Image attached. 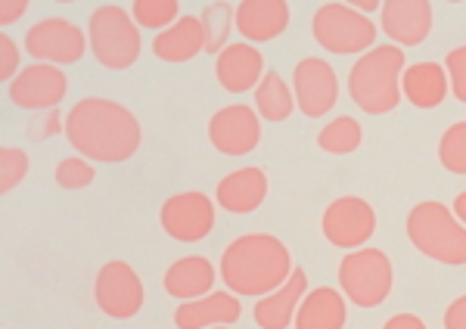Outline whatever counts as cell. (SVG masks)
I'll return each mask as SVG.
<instances>
[{
  "instance_id": "277c9868",
  "label": "cell",
  "mask_w": 466,
  "mask_h": 329,
  "mask_svg": "<svg viewBox=\"0 0 466 329\" xmlns=\"http://www.w3.org/2000/svg\"><path fill=\"white\" fill-rule=\"evenodd\" d=\"M404 234H408L413 249L430 261L448 267L466 264V227L441 202H417L404 218Z\"/></svg>"
},
{
  "instance_id": "7402d4cb",
  "label": "cell",
  "mask_w": 466,
  "mask_h": 329,
  "mask_svg": "<svg viewBox=\"0 0 466 329\" xmlns=\"http://www.w3.org/2000/svg\"><path fill=\"white\" fill-rule=\"evenodd\" d=\"M345 320H349L345 295L333 286H318L302 298L292 329H345Z\"/></svg>"
},
{
  "instance_id": "f1b7e54d",
  "label": "cell",
  "mask_w": 466,
  "mask_h": 329,
  "mask_svg": "<svg viewBox=\"0 0 466 329\" xmlns=\"http://www.w3.org/2000/svg\"><path fill=\"white\" fill-rule=\"evenodd\" d=\"M439 162L451 174H466V122H454L441 134Z\"/></svg>"
},
{
  "instance_id": "f35d334b",
  "label": "cell",
  "mask_w": 466,
  "mask_h": 329,
  "mask_svg": "<svg viewBox=\"0 0 466 329\" xmlns=\"http://www.w3.org/2000/svg\"><path fill=\"white\" fill-rule=\"evenodd\" d=\"M451 212H454V218L466 227V190L457 193V199H454V205H451Z\"/></svg>"
},
{
  "instance_id": "8992f818",
  "label": "cell",
  "mask_w": 466,
  "mask_h": 329,
  "mask_svg": "<svg viewBox=\"0 0 466 329\" xmlns=\"http://www.w3.org/2000/svg\"><path fill=\"white\" fill-rule=\"evenodd\" d=\"M339 293L345 302L358 304V308H380L395 289V267L392 258L382 249H355L339 261Z\"/></svg>"
},
{
  "instance_id": "5bb4252c",
  "label": "cell",
  "mask_w": 466,
  "mask_h": 329,
  "mask_svg": "<svg viewBox=\"0 0 466 329\" xmlns=\"http://www.w3.org/2000/svg\"><path fill=\"white\" fill-rule=\"evenodd\" d=\"M208 144L221 155H249L261 144V115L246 103L221 106L208 118Z\"/></svg>"
},
{
  "instance_id": "d6986e66",
  "label": "cell",
  "mask_w": 466,
  "mask_h": 329,
  "mask_svg": "<svg viewBox=\"0 0 466 329\" xmlns=\"http://www.w3.org/2000/svg\"><path fill=\"white\" fill-rule=\"evenodd\" d=\"M305 295H308V274L302 267H292L289 280L280 289L258 298V304L252 308V320L261 329H289Z\"/></svg>"
},
{
  "instance_id": "9a60e30c",
  "label": "cell",
  "mask_w": 466,
  "mask_h": 329,
  "mask_svg": "<svg viewBox=\"0 0 466 329\" xmlns=\"http://www.w3.org/2000/svg\"><path fill=\"white\" fill-rule=\"evenodd\" d=\"M435 10L430 0H386L380 10V28L395 47H420L432 32Z\"/></svg>"
},
{
  "instance_id": "2e32d148",
  "label": "cell",
  "mask_w": 466,
  "mask_h": 329,
  "mask_svg": "<svg viewBox=\"0 0 466 329\" xmlns=\"http://www.w3.org/2000/svg\"><path fill=\"white\" fill-rule=\"evenodd\" d=\"M289 19L292 6L287 0H243V4H237L233 25L246 44H268L287 32Z\"/></svg>"
},
{
  "instance_id": "cb8c5ba5",
  "label": "cell",
  "mask_w": 466,
  "mask_h": 329,
  "mask_svg": "<svg viewBox=\"0 0 466 329\" xmlns=\"http://www.w3.org/2000/svg\"><path fill=\"white\" fill-rule=\"evenodd\" d=\"M206 50V28L199 16H180L175 25L153 37V54L162 63H187Z\"/></svg>"
},
{
  "instance_id": "8fae6325",
  "label": "cell",
  "mask_w": 466,
  "mask_h": 329,
  "mask_svg": "<svg viewBox=\"0 0 466 329\" xmlns=\"http://www.w3.org/2000/svg\"><path fill=\"white\" fill-rule=\"evenodd\" d=\"M159 224L175 243H199L215 230V202L199 190L175 193L159 205Z\"/></svg>"
},
{
  "instance_id": "ac0fdd59",
  "label": "cell",
  "mask_w": 466,
  "mask_h": 329,
  "mask_svg": "<svg viewBox=\"0 0 466 329\" xmlns=\"http://www.w3.org/2000/svg\"><path fill=\"white\" fill-rule=\"evenodd\" d=\"M268 199V174L258 164H246L224 174L215 186V202L230 214H252Z\"/></svg>"
},
{
  "instance_id": "836d02e7",
  "label": "cell",
  "mask_w": 466,
  "mask_h": 329,
  "mask_svg": "<svg viewBox=\"0 0 466 329\" xmlns=\"http://www.w3.org/2000/svg\"><path fill=\"white\" fill-rule=\"evenodd\" d=\"M19 44L13 41L10 35H0V78L4 81H13L16 75L22 72L19 69Z\"/></svg>"
},
{
  "instance_id": "ab89813d",
  "label": "cell",
  "mask_w": 466,
  "mask_h": 329,
  "mask_svg": "<svg viewBox=\"0 0 466 329\" xmlns=\"http://www.w3.org/2000/svg\"><path fill=\"white\" fill-rule=\"evenodd\" d=\"M212 329H230V326H212Z\"/></svg>"
},
{
  "instance_id": "4dcf8cb0",
  "label": "cell",
  "mask_w": 466,
  "mask_h": 329,
  "mask_svg": "<svg viewBox=\"0 0 466 329\" xmlns=\"http://www.w3.org/2000/svg\"><path fill=\"white\" fill-rule=\"evenodd\" d=\"M28 153L19 146H4L0 149V190L4 193H13L16 186L28 177Z\"/></svg>"
},
{
  "instance_id": "1f68e13d",
  "label": "cell",
  "mask_w": 466,
  "mask_h": 329,
  "mask_svg": "<svg viewBox=\"0 0 466 329\" xmlns=\"http://www.w3.org/2000/svg\"><path fill=\"white\" fill-rule=\"evenodd\" d=\"M56 134H66V118L59 109H47V112H35V118L28 122V137L35 144H44V140L56 137Z\"/></svg>"
},
{
  "instance_id": "7c38bea8",
  "label": "cell",
  "mask_w": 466,
  "mask_h": 329,
  "mask_svg": "<svg viewBox=\"0 0 466 329\" xmlns=\"http://www.w3.org/2000/svg\"><path fill=\"white\" fill-rule=\"evenodd\" d=\"M292 96L296 109L308 118H320L339 100V75L320 56H305L292 69Z\"/></svg>"
},
{
  "instance_id": "ffe728a7",
  "label": "cell",
  "mask_w": 466,
  "mask_h": 329,
  "mask_svg": "<svg viewBox=\"0 0 466 329\" xmlns=\"http://www.w3.org/2000/svg\"><path fill=\"white\" fill-rule=\"evenodd\" d=\"M243 314V304L233 293H208L175 308V329H212L233 326Z\"/></svg>"
},
{
  "instance_id": "4316f807",
  "label": "cell",
  "mask_w": 466,
  "mask_h": 329,
  "mask_svg": "<svg viewBox=\"0 0 466 329\" xmlns=\"http://www.w3.org/2000/svg\"><path fill=\"white\" fill-rule=\"evenodd\" d=\"M233 16H237V6L233 4H208L206 10L199 13V22L206 28V54L218 56L224 47H228V37H230V28H233Z\"/></svg>"
},
{
  "instance_id": "603a6c76",
  "label": "cell",
  "mask_w": 466,
  "mask_h": 329,
  "mask_svg": "<svg viewBox=\"0 0 466 329\" xmlns=\"http://www.w3.org/2000/svg\"><path fill=\"white\" fill-rule=\"evenodd\" d=\"M448 91H451V85H448L445 65L432 63V59L413 63L401 75V96H408V103H410V106H417V109L441 106Z\"/></svg>"
},
{
  "instance_id": "484cf974",
  "label": "cell",
  "mask_w": 466,
  "mask_h": 329,
  "mask_svg": "<svg viewBox=\"0 0 466 329\" xmlns=\"http://www.w3.org/2000/svg\"><path fill=\"white\" fill-rule=\"evenodd\" d=\"M360 144H364V128L351 115H336L318 134V146L329 155H351Z\"/></svg>"
},
{
  "instance_id": "52a82bcc",
  "label": "cell",
  "mask_w": 466,
  "mask_h": 329,
  "mask_svg": "<svg viewBox=\"0 0 466 329\" xmlns=\"http://www.w3.org/2000/svg\"><path fill=\"white\" fill-rule=\"evenodd\" d=\"M311 35L327 54H367L373 50L380 28L373 25L370 16L351 10L349 4H320L311 16Z\"/></svg>"
},
{
  "instance_id": "8d00e7d4",
  "label": "cell",
  "mask_w": 466,
  "mask_h": 329,
  "mask_svg": "<svg viewBox=\"0 0 466 329\" xmlns=\"http://www.w3.org/2000/svg\"><path fill=\"white\" fill-rule=\"evenodd\" d=\"M382 329H426V324L423 320L417 317V314H392V317L382 324Z\"/></svg>"
},
{
  "instance_id": "7a4b0ae2",
  "label": "cell",
  "mask_w": 466,
  "mask_h": 329,
  "mask_svg": "<svg viewBox=\"0 0 466 329\" xmlns=\"http://www.w3.org/2000/svg\"><path fill=\"white\" fill-rule=\"evenodd\" d=\"M292 255L280 236L274 234H243L221 252V274L224 286L233 295L243 298H265L280 289L292 274Z\"/></svg>"
},
{
  "instance_id": "ba28073f",
  "label": "cell",
  "mask_w": 466,
  "mask_h": 329,
  "mask_svg": "<svg viewBox=\"0 0 466 329\" xmlns=\"http://www.w3.org/2000/svg\"><path fill=\"white\" fill-rule=\"evenodd\" d=\"M320 234L336 249H364L370 236L377 234V208L360 196L333 199L320 214Z\"/></svg>"
},
{
  "instance_id": "e575fe53",
  "label": "cell",
  "mask_w": 466,
  "mask_h": 329,
  "mask_svg": "<svg viewBox=\"0 0 466 329\" xmlns=\"http://www.w3.org/2000/svg\"><path fill=\"white\" fill-rule=\"evenodd\" d=\"M441 324H445V329H466V295H457L448 304Z\"/></svg>"
},
{
  "instance_id": "83f0119b",
  "label": "cell",
  "mask_w": 466,
  "mask_h": 329,
  "mask_svg": "<svg viewBox=\"0 0 466 329\" xmlns=\"http://www.w3.org/2000/svg\"><path fill=\"white\" fill-rule=\"evenodd\" d=\"M131 16L140 28H153V32H165L180 19L177 0H134Z\"/></svg>"
},
{
  "instance_id": "3957f363",
  "label": "cell",
  "mask_w": 466,
  "mask_h": 329,
  "mask_svg": "<svg viewBox=\"0 0 466 329\" xmlns=\"http://www.w3.org/2000/svg\"><path fill=\"white\" fill-rule=\"evenodd\" d=\"M408 69L404 50L395 44H380L355 59L349 72V96L367 115H386L401 103V75Z\"/></svg>"
},
{
  "instance_id": "f546056e",
  "label": "cell",
  "mask_w": 466,
  "mask_h": 329,
  "mask_svg": "<svg viewBox=\"0 0 466 329\" xmlns=\"http://www.w3.org/2000/svg\"><path fill=\"white\" fill-rule=\"evenodd\" d=\"M54 181L63 186V190H85V186L96 181L94 162H87L85 155H69V159L56 162Z\"/></svg>"
},
{
  "instance_id": "d590c367",
  "label": "cell",
  "mask_w": 466,
  "mask_h": 329,
  "mask_svg": "<svg viewBox=\"0 0 466 329\" xmlns=\"http://www.w3.org/2000/svg\"><path fill=\"white\" fill-rule=\"evenodd\" d=\"M28 0H4L0 4V25H13L16 19H22L28 13Z\"/></svg>"
},
{
  "instance_id": "d6a6232c",
  "label": "cell",
  "mask_w": 466,
  "mask_h": 329,
  "mask_svg": "<svg viewBox=\"0 0 466 329\" xmlns=\"http://www.w3.org/2000/svg\"><path fill=\"white\" fill-rule=\"evenodd\" d=\"M445 72H448L451 94H454L461 103H466V44L454 47L445 56Z\"/></svg>"
},
{
  "instance_id": "74e56055",
  "label": "cell",
  "mask_w": 466,
  "mask_h": 329,
  "mask_svg": "<svg viewBox=\"0 0 466 329\" xmlns=\"http://www.w3.org/2000/svg\"><path fill=\"white\" fill-rule=\"evenodd\" d=\"M351 10H358V13H364V16H370L373 10H382V4L380 0H351Z\"/></svg>"
},
{
  "instance_id": "5b68a950",
  "label": "cell",
  "mask_w": 466,
  "mask_h": 329,
  "mask_svg": "<svg viewBox=\"0 0 466 329\" xmlns=\"http://www.w3.org/2000/svg\"><path fill=\"white\" fill-rule=\"evenodd\" d=\"M87 44L94 59L109 72H125L137 63L144 50V37L137 32V22L127 10L116 4L96 6L87 19Z\"/></svg>"
},
{
  "instance_id": "4fadbf2b",
  "label": "cell",
  "mask_w": 466,
  "mask_h": 329,
  "mask_svg": "<svg viewBox=\"0 0 466 329\" xmlns=\"http://www.w3.org/2000/svg\"><path fill=\"white\" fill-rule=\"evenodd\" d=\"M6 94H10L13 106L28 109V112L59 109V103L69 94V78H66V72L59 69V65L32 63L10 81Z\"/></svg>"
},
{
  "instance_id": "9c48e42d",
  "label": "cell",
  "mask_w": 466,
  "mask_h": 329,
  "mask_svg": "<svg viewBox=\"0 0 466 329\" xmlns=\"http://www.w3.org/2000/svg\"><path fill=\"white\" fill-rule=\"evenodd\" d=\"M22 47L35 63H47V65H72L85 56V50L90 47L87 35L81 32L75 22L63 16H47L37 19L32 28L22 37Z\"/></svg>"
},
{
  "instance_id": "30bf717a",
  "label": "cell",
  "mask_w": 466,
  "mask_h": 329,
  "mask_svg": "<svg viewBox=\"0 0 466 329\" xmlns=\"http://www.w3.org/2000/svg\"><path fill=\"white\" fill-rule=\"evenodd\" d=\"M94 302L112 320L137 317L147 302L144 280L127 261H106L94 280Z\"/></svg>"
},
{
  "instance_id": "44dd1931",
  "label": "cell",
  "mask_w": 466,
  "mask_h": 329,
  "mask_svg": "<svg viewBox=\"0 0 466 329\" xmlns=\"http://www.w3.org/2000/svg\"><path fill=\"white\" fill-rule=\"evenodd\" d=\"M215 276V264L206 255H184L175 264H168V271L162 276V289L177 302H193V298L212 293Z\"/></svg>"
},
{
  "instance_id": "6da1fadb",
  "label": "cell",
  "mask_w": 466,
  "mask_h": 329,
  "mask_svg": "<svg viewBox=\"0 0 466 329\" xmlns=\"http://www.w3.org/2000/svg\"><path fill=\"white\" fill-rule=\"evenodd\" d=\"M66 137L87 162H127L144 144V128L125 103L85 96L66 115Z\"/></svg>"
},
{
  "instance_id": "e0dca14e",
  "label": "cell",
  "mask_w": 466,
  "mask_h": 329,
  "mask_svg": "<svg viewBox=\"0 0 466 329\" xmlns=\"http://www.w3.org/2000/svg\"><path fill=\"white\" fill-rule=\"evenodd\" d=\"M215 78L228 94L255 91L261 85V78H265V56L246 41L228 44L215 56Z\"/></svg>"
},
{
  "instance_id": "d4e9b609",
  "label": "cell",
  "mask_w": 466,
  "mask_h": 329,
  "mask_svg": "<svg viewBox=\"0 0 466 329\" xmlns=\"http://www.w3.org/2000/svg\"><path fill=\"white\" fill-rule=\"evenodd\" d=\"M255 112H258L265 122L277 125V122H287L292 115V109H296V96H292L289 85L283 81L280 72H265V78H261V85L255 87Z\"/></svg>"
}]
</instances>
